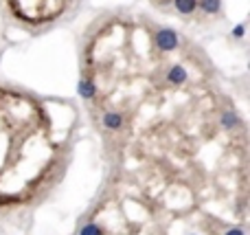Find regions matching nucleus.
Instances as JSON below:
<instances>
[{
    "label": "nucleus",
    "instance_id": "2",
    "mask_svg": "<svg viewBox=\"0 0 250 235\" xmlns=\"http://www.w3.org/2000/svg\"><path fill=\"white\" fill-rule=\"evenodd\" d=\"M83 2L86 0H0V13L26 33H44L73 18Z\"/></svg>",
    "mask_w": 250,
    "mask_h": 235
},
{
    "label": "nucleus",
    "instance_id": "1",
    "mask_svg": "<svg viewBox=\"0 0 250 235\" xmlns=\"http://www.w3.org/2000/svg\"><path fill=\"white\" fill-rule=\"evenodd\" d=\"M77 114L0 82V214L40 205L66 174Z\"/></svg>",
    "mask_w": 250,
    "mask_h": 235
},
{
    "label": "nucleus",
    "instance_id": "3",
    "mask_svg": "<svg viewBox=\"0 0 250 235\" xmlns=\"http://www.w3.org/2000/svg\"><path fill=\"white\" fill-rule=\"evenodd\" d=\"M154 9L167 13V16H178V18H191L198 11L213 16L220 11L222 0H147Z\"/></svg>",
    "mask_w": 250,
    "mask_h": 235
}]
</instances>
